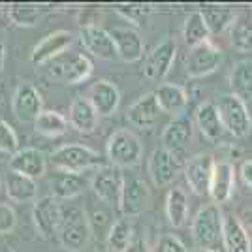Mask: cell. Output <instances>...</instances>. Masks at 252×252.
Wrapping results in <instances>:
<instances>
[{
    "mask_svg": "<svg viewBox=\"0 0 252 252\" xmlns=\"http://www.w3.org/2000/svg\"><path fill=\"white\" fill-rule=\"evenodd\" d=\"M243 224H245V228L252 233V207L243 211Z\"/></svg>",
    "mask_w": 252,
    "mask_h": 252,
    "instance_id": "43",
    "label": "cell"
},
{
    "mask_svg": "<svg viewBox=\"0 0 252 252\" xmlns=\"http://www.w3.org/2000/svg\"><path fill=\"white\" fill-rule=\"evenodd\" d=\"M196 126L201 132V136L205 137L211 143H217L222 136H224V126H222L220 115H219V109L215 102H205L198 107L196 111Z\"/></svg>",
    "mask_w": 252,
    "mask_h": 252,
    "instance_id": "25",
    "label": "cell"
},
{
    "mask_svg": "<svg viewBox=\"0 0 252 252\" xmlns=\"http://www.w3.org/2000/svg\"><path fill=\"white\" fill-rule=\"evenodd\" d=\"M13 115L17 117L21 123H32L40 117L43 111V100L40 91L29 81H23L17 85L13 93V102H11Z\"/></svg>",
    "mask_w": 252,
    "mask_h": 252,
    "instance_id": "14",
    "label": "cell"
},
{
    "mask_svg": "<svg viewBox=\"0 0 252 252\" xmlns=\"http://www.w3.org/2000/svg\"><path fill=\"white\" fill-rule=\"evenodd\" d=\"M64 209L61 205V201L55 196H43L34 201L32 207V220L38 233L43 239H51L53 235H59V228L63 222Z\"/></svg>",
    "mask_w": 252,
    "mask_h": 252,
    "instance_id": "8",
    "label": "cell"
},
{
    "mask_svg": "<svg viewBox=\"0 0 252 252\" xmlns=\"http://www.w3.org/2000/svg\"><path fill=\"white\" fill-rule=\"evenodd\" d=\"M201 11L203 19L207 23L211 36H220L224 32H230L233 23L237 21V11L228 6H205Z\"/></svg>",
    "mask_w": 252,
    "mask_h": 252,
    "instance_id": "30",
    "label": "cell"
},
{
    "mask_svg": "<svg viewBox=\"0 0 252 252\" xmlns=\"http://www.w3.org/2000/svg\"><path fill=\"white\" fill-rule=\"evenodd\" d=\"M115 11L121 17H125L126 21H130L136 27H141L153 15L155 10L149 4H123V6H117Z\"/></svg>",
    "mask_w": 252,
    "mask_h": 252,
    "instance_id": "37",
    "label": "cell"
},
{
    "mask_svg": "<svg viewBox=\"0 0 252 252\" xmlns=\"http://www.w3.org/2000/svg\"><path fill=\"white\" fill-rule=\"evenodd\" d=\"M93 235V226L89 217L81 207L64 209L63 222L59 228V241L66 251L79 252L87 247V243Z\"/></svg>",
    "mask_w": 252,
    "mask_h": 252,
    "instance_id": "4",
    "label": "cell"
},
{
    "mask_svg": "<svg viewBox=\"0 0 252 252\" xmlns=\"http://www.w3.org/2000/svg\"><path fill=\"white\" fill-rule=\"evenodd\" d=\"M111 32V38L115 42L119 59L123 63H137L143 59V40L139 32L128 27H115Z\"/></svg>",
    "mask_w": 252,
    "mask_h": 252,
    "instance_id": "22",
    "label": "cell"
},
{
    "mask_svg": "<svg viewBox=\"0 0 252 252\" xmlns=\"http://www.w3.org/2000/svg\"><path fill=\"white\" fill-rule=\"evenodd\" d=\"M224 252H252L249 230L239 217L233 213H224V231H222Z\"/></svg>",
    "mask_w": 252,
    "mask_h": 252,
    "instance_id": "21",
    "label": "cell"
},
{
    "mask_svg": "<svg viewBox=\"0 0 252 252\" xmlns=\"http://www.w3.org/2000/svg\"><path fill=\"white\" fill-rule=\"evenodd\" d=\"M6 252H15V251H6Z\"/></svg>",
    "mask_w": 252,
    "mask_h": 252,
    "instance_id": "46",
    "label": "cell"
},
{
    "mask_svg": "<svg viewBox=\"0 0 252 252\" xmlns=\"http://www.w3.org/2000/svg\"><path fill=\"white\" fill-rule=\"evenodd\" d=\"M189 211L190 203L187 192L183 189H179V187H173L168 192V196H166V217H168V222L173 228H183L189 220Z\"/></svg>",
    "mask_w": 252,
    "mask_h": 252,
    "instance_id": "31",
    "label": "cell"
},
{
    "mask_svg": "<svg viewBox=\"0 0 252 252\" xmlns=\"http://www.w3.org/2000/svg\"><path fill=\"white\" fill-rule=\"evenodd\" d=\"M147 169H149V175H151V181L155 183V187L164 189V187H169L179 177L183 166L179 162L177 155L169 153L168 149L160 147V149H155L153 155L149 157Z\"/></svg>",
    "mask_w": 252,
    "mask_h": 252,
    "instance_id": "12",
    "label": "cell"
},
{
    "mask_svg": "<svg viewBox=\"0 0 252 252\" xmlns=\"http://www.w3.org/2000/svg\"><path fill=\"white\" fill-rule=\"evenodd\" d=\"M68 123L70 126L77 130L79 134H91L94 132L98 126V113L94 111L93 104L79 96L70 104V111H68Z\"/></svg>",
    "mask_w": 252,
    "mask_h": 252,
    "instance_id": "26",
    "label": "cell"
},
{
    "mask_svg": "<svg viewBox=\"0 0 252 252\" xmlns=\"http://www.w3.org/2000/svg\"><path fill=\"white\" fill-rule=\"evenodd\" d=\"M194 252H219V251H205V249H198V251H194Z\"/></svg>",
    "mask_w": 252,
    "mask_h": 252,
    "instance_id": "45",
    "label": "cell"
},
{
    "mask_svg": "<svg viewBox=\"0 0 252 252\" xmlns=\"http://www.w3.org/2000/svg\"><path fill=\"white\" fill-rule=\"evenodd\" d=\"M211 32L207 29V23L203 19L201 11H192L187 15L185 19V25H183V40L189 45L190 49L196 47V45H201V43L209 42Z\"/></svg>",
    "mask_w": 252,
    "mask_h": 252,
    "instance_id": "33",
    "label": "cell"
},
{
    "mask_svg": "<svg viewBox=\"0 0 252 252\" xmlns=\"http://www.w3.org/2000/svg\"><path fill=\"white\" fill-rule=\"evenodd\" d=\"M151 192L147 183L139 177H125V190H123V200H121V213L123 217L136 219L149 207Z\"/></svg>",
    "mask_w": 252,
    "mask_h": 252,
    "instance_id": "16",
    "label": "cell"
},
{
    "mask_svg": "<svg viewBox=\"0 0 252 252\" xmlns=\"http://www.w3.org/2000/svg\"><path fill=\"white\" fill-rule=\"evenodd\" d=\"M157 102L162 109V113L168 115H183V111L189 105V93L185 87H181L177 83H162L158 85V89L155 91Z\"/></svg>",
    "mask_w": 252,
    "mask_h": 252,
    "instance_id": "24",
    "label": "cell"
},
{
    "mask_svg": "<svg viewBox=\"0 0 252 252\" xmlns=\"http://www.w3.org/2000/svg\"><path fill=\"white\" fill-rule=\"evenodd\" d=\"M105 151H107V158H109L111 166H117L121 169L134 168L143 158V143L128 128L115 130L107 139Z\"/></svg>",
    "mask_w": 252,
    "mask_h": 252,
    "instance_id": "3",
    "label": "cell"
},
{
    "mask_svg": "<svg viewBox=\"0 0 252 252\" xmlns=\"http://www.w3.org/2000/svg\"><path fill=\"white\" fill-rule=\"evenodd\" d=\"M177 55V42L173 38H164L157 47L147 55L143 63V75L149 81H160L169 74Z\"/></svg>",
    "mask_w": 252,
    "mask_h": 252,
    "instance_id": "13",
    "label": "cell"
},
{
    "mask_svg": "<svg viewBox=\"0 0 252 252\" xmlns=\"http://www.w3.org/2000/svg\"><path fill=\"white\" fill-rule=\"evenodd\" d=\"M233 190H235V166L231 162H217L209 190V196L213 198L215 205L230 201Z\"/></svg>",
    "mask_w": 252,
    "mask_h": 252,
    "instance_id": "23",
    "label": "cell"
},
{
    "mask_svg": "<svg viewBox=\"0 0 252 252\" xmlns=\"http://www.w3.org/2000/svg\"><path fill=\"white\" fill-rule=\"evenodd\" d=\"M215 164H217V160L213 155L200 153V155H194L192 158H189V162L183 166L187 185L196 196H209Z\"/></svg>",
    "mask_w": 252,
    "mask_h": 252,
    "instance_id": "9",
    "label": "cell"
},
{
    "mask_svg": "<svg viewBox=\"0 0 252 252\" xmlns=\"http://www.w3.org/2000/svg\"><path fill=\"white\" fill-rule=\"evenodd\" d=\"M217 109L220 115L224 130L233 137H247L252 130V119L249 111V104H245L235 94H224L219 98Z\"/></svg>",
    "mask_w": 252,
    "mask_h": 252,
    "instance_id": "5",
    "label": "cell"
},
{
    "mask_svg": "<svg viewBox=\"0 0 252 252\" xmlns=\"http://www.w3.org/2000/svg\"><path fill=\"white\" fill-rule=\"evenodd\" d=\"M40 15H42L40 8L31 4H11L8 8V17L17 27H34L40 21Z\"/></svg>",
    "mask_w": 252,
    "mask_h": 252,
    "instance_id": "36",
    "label": "cell"
},
{
    "mask_svg": "<svg viewBox=\"0 0 252 252\" xmlns=\"http://www.w3.org/2000/svg\"><path fill=\"white\" fill-rule=\"evenodd\" d=\"M231 94L241 98L245 104L252 102V61L243 59L233 64L230 72Z\"/></svg>",
    "mask_w": 252,
    "mask_h": 252,
    "instance_id": "29",
    "label": "cell"
},
{
    "mask_svg": "<svg viewBox=\"0 0 252 252\" xmlns=\"http://www.w3.org/2000/svg\"><path fill=\"white\" fill-rule=\"evenodd\" d=\"M126 252H151V251H149V245L145 239H134Z\"/></svg>",
    "mask_w": 252,
    "mask_h": 252,
    "instance_id": "42",
    "label": "cell"
},
{
    "mask_svg": "<svg viewBox=\"0 0 252 252\" xmlns=\"http://www.w3.org/2000/svg\"><path fill=\"white\" fill-rule=\"evenodd\" d=\"M6 196L15 203H29L38 200V183L34 179H29L19 173L10 171L4 181Z\"/></svg>",
    "mask_w": 252,
    "mask_h": 252,
    "instance_id": "27",
    "label": "cell"
},
{
    "mask_svg": "<svg viewBox=\"0 0 252 252\" xmlns=\"http://www.w3.org/2000/svg\"><path fill=\"white\" fill-rule=\"evenodd\" d=\"M230 43L239 53L252 51V15H239L230 29Z\"/></svg>",
    "mask_w": 252,
    "mask_h": 252,
    "instance_id": "35",
    "label": "cell"
},
{
    "mask_svg": "<svg viewBox=\"0 0 252 252\" xmlns=\"http://www.w3.org/2000/svg\"><path fill=\"white\" fill-rule=\"evenodd\" d=\"M68 119L59 113V111H53V109H43L40 117L34 121V130L36 134L45 137H61L66 134L68 130Z\"/></svg>",
    "mask_w": 252,
    "mask_h": 252,
    "instance_id": "34",
    "label": "cell"
},
{
    "mask_svg": "<svg viewBox=\"0 0 252 252\" xmlns=\"http://www.w3.org/2000/svg\"><path fill=\"white\" fill-rule=\"evenodd\" d=\"M93 70H94L93 61L87 55H83V53H68V55L59 57L57 61H53L49 74L57 81L75 85L87 81L93 74Z\"/></svg>",
    "mask_w": 252,
    "mask_h": 252,
    "instance_id": "7",
    "label": "cell"
},
{
    "mask_svg": "<svg viewBox=\"0 0 252 252\" xmlns=\"http://www.w3.org/2000/svg\"><path fill=\"white\" fill-rule=\"evenodd\" d=\"M222 59H224V55H222L220 47L211 43V40L201 45H196L187 55V63H185L187 75L192 79H200V77L213 74L222 64Z\"/></svg>",
    "mask_w": 252,
    "mask_h": 252,
    "instance_id": "10",
    "label": "cell"
},
{
    "mask_svg": "<svg viewBox=\"0 0 252 252\" xmlns=\"http://www.w3.org/2000/svg\"><path fill=\"white\" fill-rule=\"evenodd\" d=\"M85 98L93 104L98 117H109L115 113L121 104V91L113 81L98 79L89 87V93Z\"/></svg>",
    "mask_w": 252,
    "mask_h": 252,
    "instance_id": "17",
    "label": "cell"
},
{
    "mask_svg": "<svg viewBox=\"0 0 252 252\" xmlns=\"http://www.w3.org/2000/svg\"><path fill=\"white\" fill-rule=\"evenodd\" d=\"M4 64H6V43L0 38V74L4 70Z\"/></svg>",
    "mask_w": 252,
    "mask_h": 252,
    "instance_id": "44",
    "label": "cell"
},
{
    "mask_svg": "<svg viewBox=\"0 0 252 252\" xmlns=\"http://www.w3.org/2000/svg\"><path fill=\"white\" fill-rule=\"evenodd\" d=\"M17 151H19V137L15 134L13 126L8 121L0 119V153L13 157Z\"/></svg>",
    "mask_w": 252,
    "mask_h": 252,
    "instance_id": "38",
    "label": "cell"
},
{
    "mask_svg": "<svg viewBox=\"0 0 252 252\" xmlns=\"http://www.w3.org/2000/svg\"><path fill=\"white\" fill-rule=\"evenodd\" d=\"M151 252H189L185 243L179 239L173 233H162L157 239L155 247Z\"/></svg>",
    "mask_w": 252,
    "mask_h": 252,
    "instance_id": "39",
    "label": "cell"
},
{
    "mask_svg": "<svg viewBox=\"0 0 252 252\" xmlns=\"http://www.w3.org/2000/svg\"><path fill=\"white\" fill-rule=\"evenodd\" d=\"M91 189L94 196L111 209L121 211V200L125 190V175L117 166H102L96 169L94 177L91 181Z\"/></svg>",
    "mask_w": 252,
    "mask_h": 252,
    "instance_id": "6",
    "label": "cell"
},
{
    "mask_svg": "<svg viewBox=\"0 0 252 252\" xmlns=\"http://www.w3.org/2000/svg\"><path fill=\"white\" fill-rule=\"evenodd\" d=\"M194 136V123L187 115H179L169 121L162 132V145L173 155H181L190 145Z\"/></svg>",
    "mask_w": 252,
    "mask_h": 252,
    "instance_id": "18",
    "label": "cell"
},
{
    "mask_svg": "<svg viewBox=\"0 0 252 252\" xmlns=\"http://www.w3.org/2000/svg\"><path fill=\"white\" fill-rule=\"evenodd\" d=\"M75 36L70 31H55L51 34H47L40 43L34 45V49L31 53V61L36 66L53 63L59 57L66 55V51L70 49V45L74 43Z\"/></svg>",
    "mask_w": 252,
    "mask_h": 252,
    "instance_id": "15",
    "label": "cell"
},
{
    "mask_svg": "<svg viewBox=\"0 0 252 252\" xmlns=\"http://www.w3.org/2000/svg\"><path fill=\"white\" fill-rule=\"evenodd\" d=\"M160 115H162V109L158 105L155 93H147V94L139 96L126 111L128 123L139 128V130H151L158 123Z\"/></svg>",
    "mask_w": 252,
    "mask_h": 252,
    "instance_id": "20",
    "label": "cell"
},
{
    "mask_svg": "<svg viewBox=\"0 0 252 252\" xmlns=\"http://www.w3.org/2000/svg\"><path fill=\"white\" fill-rule=\"evenodd\" d=\"M83 173H64V171H57L55 177L51 179V190L53 196L57 200H74L77 196H81L85 190Z\"/></svg>",
    "mask_w": 252,
    "mask_h": 252,
    "instance_id": "28",
    "label": "cell"
},
{
    "mask_svg": "<svg viewBox=\"0 0 252 252\" xmlns=\"http://www.w3.org/2000/svg\"><path fill=\"white\" fill-rule=\"evenodd\" d=\"M79 40L87 51L93 57L100 59V61H117L119 53H117L115 42L111 38V32L104 31L102 27L93 25V23H85L81 25L79 31Z\"/></svg>",
    "mask_w": 252,
    "mask_h": 252,
    "instance_id": "11",
    "label": "cell"
},
{
    "mask_svg": "<svg viewBox=\"0 0 252 252\" xmlns=\"http://www.w3.org/2000/svg\"><path fill=\"white\" fill-rule=\"evenodd\" d=\"M132 235H134L132 219H128V217L117 219L107 231V249H109V252H126L134 241Z\"/></svg>",
    "mask_w": 252,
    "mask_h": 252,
    "instance_id": "32",
    "label": "cell"
},
{
    "mask_svg": "<svg viewBox=\"0 0 252 252\" xmlns=\"http://www.w3.org/2000/svg\"><path fill=\"white\" fill-rule=\"evenodd\" d=\"M8 164H10V171L36 181V179L45 175L47 157L43 155L40 149L27 147V149H19L13 157H10Z\"/></svg>",
    "mask_w": 252,
    "mask_h": 252,
    "instance_id": "19",
    "label": "cell"
},
{
    "mask_svg": "<svg viewBox=\"0 0 252 252\" xmlns=\"http://www.w3.org/2000/svg\"><path fill=\"white\" fill-rule=\"evenodd\" d=\"M17 224V215L11 205L0 201V235H8L15 230Z\"/></svg>",
    "mask_w": 252,
    "mask_h": 252,
    "instance_id": "40",
    "label": "cell"
},
{
    "mask_svg": "<svg viewBox=\"0 0 252 252\" xmlns=\"http://www.w3.org/2000/svg\"><path fill=\"white\" fill-rule=\"evenodd\" d=\"M239 177H241L243 185H245L247 189L252 190V158L251 160H245L241 164V168H239Z\"/></svg>",
    "mask_w": 252,
    "mask_h": 252,
    "instance_id": "41",
    "label": "cell"
},
{
    "mask_svg": "<svg viewBox=\"0 0 252 252\" xmlns=\"http://www.w3.org/2000/svg\"><path fill=\"white\" fill-rule=\"evenodd\" d=\"M49 162L57 171L64 173H83L87 169H98L105 166L100 153L81 143H68L53 151Z\"/></svg>",
    "mask_w": 252,
    "mask_h": 252,
    "instance_id": "2",
    "label": "cell"
},
{
    "mask_svg": "<svg viewBox=\"0 0 252 252\" xmlns=\"http://www.w3.org/2000/svg\"><path fill=\"white\" fill-rule=\"evenodd\" d=\"M190 231L198 249L219 251V247L222 245V231H224V213L215 203L203 205L192 219Z\"/></svg>",
    "mask_w": 252,
    "mask_h": 252,
    "instance_id": "1",
    "label": "cell"
}]
</instances>
